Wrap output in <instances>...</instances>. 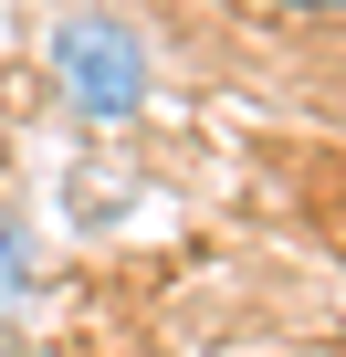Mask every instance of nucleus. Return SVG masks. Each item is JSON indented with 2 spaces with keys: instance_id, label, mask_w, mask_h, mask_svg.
<instances>
[{
  "instance_id": "obj_1",
  "label": "nucleus",
  "mask_w": 346,
  "mask_h": 357,
  "mask_svg": "<svg viewBox=\"0 0 346 357\" xmlns=\"http://www.w3.org/2000/svg\"><path fill=\"white\" fill-rule=\"evenodd\" d=\"M53 84H63V105L74 116H95V126H126L136 105H147V32L136 22H116V11H63L53 22Z\"/></svg>"
},
{
  "instance_id": "obj_2",
  "label": "nucleus",
  "mask_w": 346,
  "mask_h": 357,
  "mask_svg": "<svg viewBox=\"0 0 346 357\" xmlns=\"http://www.w3.org/2000/svg\"><path fill=\"white\" fill-rule=\"evenodd\" d=\"M273 11H346V0H273Z\"/></svg>"
}]
</instances>
